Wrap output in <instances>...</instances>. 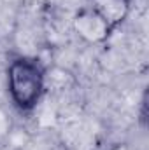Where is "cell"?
Listing matches in <instances>:
<instances>
[{
  "label": "cell",
  "mask_w": 149,
  "mask_h": 150,
  "mask_svg": "<svg viewBox=\"0 0 149 150\" xmlns=\"http://www.w3.org/2000/svg\"><path fill=\"white\" fill-rule=\"evenodd\" d=\"M47 75L37 58L18 56L7 67V91L21 113L34 112L46 93Z\"/></svg>",
  "instance_id": "obj_1"
},
{
  "label": "cell",
  "mask_w": 149,
  "mask_h": 150,
  "mask_svg": "<svg viewBox=\"0 0 149 150\" xmlns=\"http://www.w3.org/2000/svg\"><path fill=\"white\" fill-rule=\"evenodd\" d=\"M74 32L88 44H104L112 35V30L107 26V23L93 12L90 7L81 9L72 19Z\"/></svg>",
  "instance_id": "obj_2"
},
{
  "label": "cell",
  "mask_w": 149,
  "mask_h": 150,
  "mask_svg": "<svg viewBox=\"0 0 149 150\" xmlns=\"http://www.w3.org/2000/svg\"><path fill=\"white\" fill-rule=\"evenodd\" d=\"M88 2H90L88 7L107 23V26L112 32L126 21L133 4V0H88Z\"/></svg>",
  "instance_id": "obj_3"
},
{
  "label": "cell",
  "mask_w": 149,
  "mask_h": 150,
  "mask_svg": "<svg viewBox=\"0 0 149 150\" xmlns=\"http://www.w3.org/2000/svg\"><path fill=\"white\" fill-rule=\"evenodd\" d=\"M112 150H130V149H126V147H114Z\"/></svg>",
  "instance_id": "obj_4"
}]
</instances>
